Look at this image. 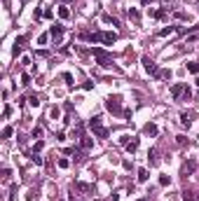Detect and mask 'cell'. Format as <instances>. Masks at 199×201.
Listing matches in <instances>:
<instances>
[{
  "instance_id": "obj_1",
  "label": "cell",
  "mask_w": 199,
  "mask_h": 201,
  "mask_svg": "<svg viewBox=\"0 0 199 201\" xmlns=\"http://www.w3.org/2000/svg\"><path fill=\"white\" fill-rule=\"evenodd\" d=\"M91 54L96 56V61H99L101 66H110V63H113V56H110L105 49H101V47H94V49H91Z\"/></svg>"
},
{
  "instance_id": "obj_2",
  "label": "cell",
  "mask_w": 199,
  "mask_h": 201,
  "mask_svg": "<svg viewBox=\"0 0 199 201\" xmlns=\"http://www.w3.org/2000/svg\"><path fill=\"white\" fill-rule=\"evenodd\" d=\"M105 108H108L113 115H120L122 112V105H120V96H110L108 101H105Z\"/></svg>"
},
{
  "instance_id": "obj_3",
  "label": "cell",
  "mask_w": 199,
  "mask_h": 201,
  "mask_svg": "<svg viewBox=\"0 0 199 201\" xmlns=\"http://www.w3.org/2000/svg\"><path fill=\"white\" fill-rule=\"evenodd\" d=\"M143 68H145L150 75H155V77L159 75V68H157V63H155V61H152L150 56H143Z\"/></svg>"
},
{
  "instance_id": "obj_4",
  "label": "cell",
  "mask_w": 199,
  "mask_h": 201,
  "mask_svg": "<svg viewBox=\"0 0 199 201\" xmlns=\"http://www.w3.org/2000/svg\"><path fill=\"white\" fill-rule=\"evenodd\" d=\"M194 169H197V161H192V159H190V161H185V164H183V169H180V175H185V178H188V175L194 173Z\"/></svg>"
},
{
  "instance_id": "obj_5",
  "label": "cell",
  "mask_w": 199,
  "mask_h": 201,
  "mask_svg": "<svg viewBox=\"0 0 199 201\" xmlns=\"http://www.w3.org/2000/svg\"><path fill=\"white\" fill-rule=\"evenodd\" d=\"M49 35H52L54 40H61V35H63V26H61V24H54V26H49Z\"/></svg>"
},
{
  "instance_id": "obj_6",
  "label": "cell",
  "mask_w": 199,
  "mask_h": 201,
  "mask_svg": "<svg viewBox=\"0 0 199 201\" xmlns=\"http://www.w3.org/2000/svg\"><path fill=\"white\" fill-rule=\"evenodd\" d=\"M115 40H117V33H115V31H108V33H103V42H105V45H113Z\"/></svg>"
},
{
  "instance_id": "obj_7",
  "label": "cell",
  "mask_w": 199,
  "mask_h": 201,
  "mask_svg": "<svg viewBox=\"0 0 199 201\" xmlns=\"http://www.w3.org/2000/svg\"><path fill=\"white\" fill-rule=\"evenodd\" d=\"M183 91H185L183 84H173V87H171V96H173V98H180V96H183Z\"/></svg>"
},
{
  "instance_id": "obj_8",
  "label": "cell",
  "mask_w": 199,
  "mask_h": 201,
  "mask_svg": "<svg viewBox=\"0 0 199 201\" xmlns=\"http://www.w3.org/2000/svg\"><path fill=\"white\" fill-rule=\"evenodd\" d=\"M143 131H145L148 136H157L159 129H157V124H145V126H143Z\"/></svg>"
},
{
  "instance_id": "obj_9",
  "label": "cell",
  "mask_w": 199,
  "mask_h": 201,
  "mask_svg": "<svg viewBox=\"0 0 199 201\" xmlns=\"http://www.w3.org/2000/svg\"><path fill=\"white\" fill-rule=\"evenodd\" d=\"M91 145H94V140H91V138H87V136L80 138V148H82V150H91Z\"/></svg>"
},
{
  "instance_id": "obj_10",
  "label": "cell",
  "mask_w": 199,
  "mask_h": 201,
  "mask_svg": "<svg viewBox=\"0 0 199 201\" xmlns=\"http://www.w3.org/2000/svg\"><path fill=\"white\" fill-rule=\"evenodd\" d=\"M124 148H126V152H136V150H138V138H134V140H129V143H126Z\"/></svg>"
},
{
  "instance_id": "obj_11",
  "label": "cell",
  "mask_w": 199,
  "mask_h": 201,
  "mask_svg": "<svg viewBox=\"0 0 199 201\" xmlns=\"http://www.w3.org/2000/svg\"><path fill=\"white\" fill-rule=\"evenodd\" d=\"M24 42H26V37H16V40H14V49H12V54H14V56L19 54V49H21V45H24Z\"/></svg>"
},
{
  "instance_id": "obj_12",
  "label": "cell",
  "mask_w": 199,
  "mask_h": 201,
  "mask_svg": "<svg viewBox=\"0 0 199 201\" xmlns=\"http://www.w3.org/2000/svg\"><path fill=\"white\" fill-rule=\"evenodd\" d=\"M99 126H101V117H91V119H89V129H91V131H96Z\"/></svg>"
},
{
  "instance_id": "obj_13",
  "label": "cell",
  "mask_w": 199,
  "mask_h": 201,
  "mask_svg": "<svg viewBox=\"0 0 199 201\" xmlns=\"http://www.w3.org/2000/svg\"><path fill=\"white\" fill-rule=\"evenodd\" d=\"M68 154H73V159H75V161H82V150L73 148V150H68Z\"/></svg>"
},
{
  "instance_id": "obj_14",
  "label": "cell",
  "mask_w": 199,
  "mask_h": 201,
  "mask_svg": "<svg viewBox=\"0 0 199 201\" xmlns=\"http://www.w3.org/2000/svg\"><path fill=\"white\" fill-rule=\"evenodd\" d=\"M148 178H150V173H148L145 169H141V171H138V182H148Z\"/></svg>"
},
{
  "instance_id": "obj_15",
  "label": "cell",
  "mask_w": 199,
  "mask_h": 201,
  "mask_svg": "<svg viewBox=\"0 0 199 201\" xmlns=\"http://www.w3.org/2000/svg\"><path fill=\"white\" fill-rule=\"evenodd\" d=\"M94 136H96V138H108V129L99 126V129H96V131H94Z\"/></svg>"
},
{
  "instance_id": "obj_16",
  "label": "cell",
  "mask_w": 199,
  "mask_h": 201,
  "mask_svg": "<svg viewBox=\"0 0 199 201\" xmlns=\"http://www.w3.org/2000/svg\"><path fill=\"white\" fill-rule=\"evenodd\" d=\"M183 201H197V196H194V192L185 190V192H183Z\"/></svg>"
},
{
  "instance_id": "obj_17",
  "label": "cell",
  "mask_w": 199,
  "mask_h": 201,
  "mask_svg": "<svg viewBox=\"0 0 199 201\" xmlns=\"http://www.w3.org/2000/svg\"><path fill=\"white\" fill-rule=\"evenodd\" d=\"M173 31H176L173 26H166V28H162V31H159V37H166V35H171Z\"/></svg>"
},
{
  "instance_id": "obj_18",
  "label": "cell",
  "mask_w": 199,
  "mask_h": 201,
  "mask_svg": "<svg viewBox=\"0 0 199 201\" xmlns=\"http://www.w3.org/2000/svg\"><path fill=\"white\" fill-rule=\"evenodd\" d=\"M56 164H59V169H68V166H70V159L61 157V159H59V161H56Z\"/></svg>"
},
{
  "instance_id": "obj_19",
  "label": "cell",
  "mask_w": 199,
  "mask_h": 201,
  "mask_svg": "<svg viewBox=\"0 0 199 201\" xmlns=\"http://www.w3.org/2000/svg\"><path fill=\"white\" fill-rule=\"evenodd\" d=\"M59 16H61V19H68V16H70V10H68V7H59Z\"/></svg>"
},
{
  "instance_id": "obj_20",
  "label": "cell",
  "mask_w": 199,
  "mask_h": 201,
  "mask_svg": "<svg viewBox=\"0 0 199 201\" xmlns=\"http://www.w3.org/2000/svg\"><path fill=\"white\" fill-rule=\"evenodd\" d=\"M129 19H134V21H138V19H141V12L131 7V10H129Z\"/></svg>"
},
{
  "instance_id": "obj_21",
  "label": "cell",
  "mask_w": 199,
  "mask_h": 201,
  "mask_svg": "<svg viewBox=\"0 0 199 201\" xmlns=\"http://www.w3.org/2000/svg\"><path fill=\"white\" fill-rule=\"evenodd\" d=\"M159 185H162V187L171 185V178H169V175H159Z\"/></svg>"
},
{
  "instance_id": "obj_22",
  "label": "cell",
  "mask_w": 199,
  "mask_h": 201,
  "mask_svg": "<svg viewBox=\"0 0 199 201\" xmlns=\"http://www.w3.org/2000/svg\"><path fill=\"white\" fill-rule=\"evenodd\" d=\"M47 40H49V33H42V35L38 37V45H47Z\"/></svg>"
},
{
  "instance_id": "obj_23",
  "label": "cell",
  "mask_w": 199,
  "mask_h": 201,
  "mask_svg": "<svg viewBox=\"0 0 199 201\" xmlns=\"http://www.w3.org/2000/svg\"><path fill=\"white\" fill-rule=\"evenodd\" d=\"M188 70L194 73V75H199V63H188Z\"/></svg>"
},
{
  "instance_id": "obj_24",
  "label": "cell",
  "mask_w": 199,
  "mask_h": 201,
  "mask_svg": "<svg viewBox=\"0 0 199 201\" xmlns=\"http://www.w3.org/2000/svg\"><path fill=\"white\" fill-rule=\"evenodd\" d=\"M10 178H12V171H10V169H2V180H5V182H10Z\"/></svg>"
},
{
  "instance_id": "obj_25",
  "label": "cell",
  "mask_w": 199,
  "mask_h": 201,
  "mask_svg": "<svg viewBox=\"0 0 199 201\" xmlns=\"http://www.w3.org/2000/svg\"><path fill=\"white\" fill-rule=\"evenodd\" d=\"M12 133H14V129H12V126H5V129H2V138H10Z\"/></svg>"
},
{
  "instance_id": "obj_26",
  "label": "cell",
  "mask_w": 199,
  "mask_h": 201,
  "mask_svg": "<svg viewBox=\"0 0 199 201\" xmlns=\"http://www.w3.org/2000/svg\"><path fill=\"white\" fill-rule=\"evenodd\" d=\"M33 138H38V140L42 138V126H35V129H33Z\"/></svg>"
},
{
  "instance_id": "obj_27",
  "label": "cell",
  "mask_w": 199,
  "mask_h": 201,
  "mask_svg": "<svg viewBox=\"0 0 199 201\" xmlns=\"http://www.w3.org/2000/svg\"><path fill=\"white\" fill-rule=\"evenodd\" d=\"M148 159L155 164V161H157V150H150V152H148Z\"/></svg>"
},
{
  "instance_id": "obj_28",
  "label": "cell",
  "mask_w": 199,
  "mask_h": 201,
  "mask_svg": "<svg viewBox=\"0 0 199 201\" xmlns=\"http://www.w3.org/2000/svg\"><path fill=\"white\" fill-rule=\"evenodd\" d=\"M28 103H31L33 108H38V105H40V98H38V96H31V98H28Z\"/></svg>"
},
{
  "instance_id": "obj_29",
  "label": "cell",
  "mask_w": 199,
  "mask_h": 201,
  "mask_svg": "<svg viewBox=\"0 0 199 201\" xmlns=\"http://www.w3.org/2000/svg\"><path fill=\"white\" fill-rule=\"evenodd\" d=\"M180 124H183V126H190V117L188 115H180Z\"/></svg>"
},
{
  "instance_id": "obj_30",
  "label": "cell",
  "mask_w": 199,
  "mask_h": 201,
  "mask_svg": "<svg viewBox=\"0 0 199 201\" xmlns=\"http://www.w3.org/2000/svg\"><path fill=\"white\" fill-rule=\"evenodd\" d=\"M42 148H45V143H42V140H38V143H35V148H33V152H35V154H38V152H40V150H42Z\"/></svg>"
},
{
  "instance_id": "obj_31",
  "label": "cell",
  "mask_w": 199,
  "mask_h": 201,
  "mask_svg": "<svg viewBox=\"0 0 199 201\" xmlns=\"http://www.w3.org/2000/svg\"><path fill=\"white\" fill-rule=\"evenodd\" d=\"M176 143H178V145H185V143H188V138H185V136H176Z\"/></svg>"
},
{
  "instance_id": "obj_32",
  "label": "cell",
  "mask_w": 199,
  "mask_h": 201,
  "mask_svg": "<svg viewBox=\"0 0 199 201\" xmlns=\"http://www.w3.org/2000/svg\"><path fill=\"white\" fill-rule=\"evenodd\" d=\"M31 159H33V161H35V164H38V166H40V164H42V157H40V154H35V152H33V157H31Z\"/></svg>"
},
{
  "instance_id": "obj_33",
  "label": "cell",
  "mask_w": 199,
  "mask_h": 201,
  "mask_svg": "<svg viewBox=\"0 0 199 201\" xmlns=\"http://www.w3.org/2000/svg\"><path fill=\"white\" fill-rule=\"evenodd\" d=\"M59 115H61V110H59V108H52V119H59Z\"/></svg>"
},
{
  "instance_id": "obj_34",
  "label": "cell",
  "mask_w": 199,
  "mask_h": 201,
  "mask_svg": "<svg viewBox=\"0 0 199 201\" xmlns=\"http://www.w3.org/2000/svg\"><path fill=\"white\" fill-rule=\"evenodd\" d=\"M21 84H31V77H28V75H26V73L21 75Z\"/></svg>"
},
{
  "instance_id": "obj_35",
  "label": "cell",
  "mask_w": 199,
  "mask_h": 201,
  "mask_svg": "<svg viewBox=\"0 0 199 201\" xmlns=\"http://www.w3.org/2000/svg\"><path fill=\"white\" fill-rule=\"evenodd\" d=\"M12 115V105H5V110H2V117H10Z\"/></svg>"
},
{
  "instance_id": "obj_36",
  "label": "cell",
  "mask_w": 199,
  "mask_h": 201,
  "mask_svg": "<svg viewBox=\"0 0 199 201\" xmlns=\"http://www.w3.org/2000/svg\"><path fill=\"white\" fill-rule=\"evenodd\" d=\"M63 79H66L68 84H73V75H70V73H63Z\"/></svg>"
},
{
  "instance_id": "obj_37",
  "label": "cell",
  "mask_w": 199,
  "mask_h": 201,
  "mask_svg": "<svg viewBox=\"0 0 199 201\" xmlns=\"http://www.w3.org/2000/svg\"><path fill=\"white\" fill-rule=\"evenodd\" d=\"M157 77H164V79H166V77H171V73H169V70H159Z\"/></svg>"
},
{
  "instance_id": "obj_38",
  "label": "cell",
  "mask_w": 199,
  "mask_h": 201,
  "mask_svg": "<svg viewBox=\"0 0 199 201\" xmlns=\"http://www.w3.org/2000/svg\"><path fill=\"white\" fill-rule=\"evenodd\" d=\"M190 96H192V91H190V89H188V87H185V91H183V98H185V101H188V98H190Z\"/></svg>"
},
{
  "instance_id": "obj_39",
  "label": "cell",
  "mask_w": 199,
  "mask_h": 201,
  "mask_svg": "<svg viewBox=\"0 0 199 201\" xmlns=\"http://www.w3.org/2000/svg\"><path fill=\"white\" fill-rule=\"evenodd\" d=\"M141 201H145V199H141Z\"/></svg>"
}]
</instances>
